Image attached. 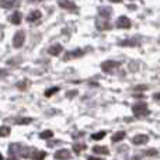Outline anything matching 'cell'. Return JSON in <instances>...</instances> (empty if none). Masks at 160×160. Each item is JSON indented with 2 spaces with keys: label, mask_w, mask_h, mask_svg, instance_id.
<instances>
[{
  "label": "cell",
  "mask_w": 160,
  "mask_h": 160,
  "mask_svg": "<svg viewBox=\"0 0 160 160\" xmlns=\"http://www.w3.org/2000/svg\"><path fill=\"white\" fill-rule=\"evenodd\" d=\"M132 111L136 118H142V117L149 115V108H148V105L145 104V102H138V104H135L132 107Z\"/></svg>",
  "instance_id": "cell-1"
},
{
  "label": "cell",
  "mask_w": 160,
  "mask_h": 160,
  "mask_svg": "<svg viewBox=\"0 0 160 160\" xmlns=\"http://www.w3.org/2000/svg\"><path fill=\"white\" fill-rule=\"evenodd\" d=\"M119 66H121V63L119 62H114V61H105L101 63V69L105 73H114L117 69H119Z\"/></svg>",
  "instance_id": "cell-2"
},
{
  "label": "cell",
  "mask_w": 160,
  "mask_h": 160,
  "mask_svg": "<svg viewBox=\"0 0 160 160\" xmlns=\"http://www.w3.org/2000/svg\"><path fill=\"white\" fill-rule=\"evenodd\" d=\"M24 39H25V34L24 31H17L14 34V38H13V47L14 48H21L24 45Z\"/></svg>",
  "instance_id": "cell-3"
},
{
  "label": "cell",
  "mask_w": 160,
  "mask_h": 160,
  "mask_svg": "<svg viewBox=\"0 0 160 160\" xmlns=\"http://www.w3.org/2000/svg\"><path fill=\"white\" fill-rule=\"evenodd\" d=\"M131 25H132L131 20L128 18V17H125V16L118 17V20H117V27H118V28H122V30H125V28H129Z\"/></svg>",
  "instance_id": "cell-4"
},
{
  "label": "cell",
  "mask_w": 160,
  "mask_h": 160,
  "mask_svg": "<svg viewBox=\"0 0 160 160\" xmlns=\"http://www.w3.org/2000/svg\"><path fill=\"white\" fill-rule=\"evenodd\" d=\"M96 27L98 28L100 31H104V30H110L111 25H110V22H108V20H107V18L98 17V18L96 20Z\"/></svg>",
  "instance_id": "cell-5"
},
{
  "label": "cell",
  "mask_w": 160,
  "mask_h": 160,
  "mask_svg": "<svg viewBox=\"0 0 160 160\" xmlns=\"http://www.w3.org/2000/svg\"><path fill=\"white\" fill-rule=\"evenodd\" d=\"M84 55V51L82 49H76V51H69V52H66V55L63 56V61H69V59H75V58H80V56Z\"/></svg>",
  "instance_id": "cell-6"
},
{
  "label": "cell",
  "mask_w": 160,
  "mask_h": 160,
  "mask_svg": "<svg viewBox=\"0 0 160 160\" xmlns=\"http://www.w3.org/2000/svg\"><path fill=\"white\" fill-rule=\"evenodd\" d=\"M58 4L59 7L65 8V10H70V11L76 10V4L73 2H70V0H58Z\"/></svg>",
  "instance_id": "cell-7"
},
{
  "label": "cell",
  "mask_w": 160,
  "mask_h": 160,
  "mask_svg": "<svg viewBox=\"0 0 160 160\" xmlns=\"http://www.w3.org/2000/svg\"><path fill=\"white\" fill-rule=\"evenodd\" d=\"M98 14H100V17L108 20L111 17V14H112V8H111L110 6H102V7L98 8Z\"/></svg>",
  "instance_id": "cell-8"
},
{
  "label": "cell",
  "mask_w": 160,
  "mask_h": 160,
  "mask_svg": "<svg viewBox=\"0 0 160 160\" xmlns=\"http://www.w3.org/2000/svg\"><path fill=\"white\" fill-rule=\"evenodd\" d=\"M70 156H72V153L68 149H61L55 153V159H58V160H68V159H70Z\"/></svg>",
  "instance_id": "cell-9"
},
{
  "label": "cell",
  "mask_w": 160,
  "mask_h": 160,
  "mask_svg": "<svg viewBox=\"0 0 160 160\" xmlns=\"http://www.w3.org/2000/svg\"><path fill=\"white\" fill-rule=\"evenodd\" d=\"M148 142H149V136L148 135H136V136H133V139H132V143L136 145V146L145 145V143H148Z\"/></svg>",
  "instance_id": "cell-10"
},
{
  "label": "cell",
  "mask_w": 160,
  "mask_h": 160,
  "mask_svg": "<svg viewBox=\"0 0 160 160\" xmlns=\"http://www.w3.org/2000/svg\"><path fill=\"white\" fill-rule=\"evenodd\" d=\"M63 51V48H62L61 44H55V45H51L49 48H48V53L52 56H58L61 55V52Z\"/></svg>",
  "instance_id": "cell-11"
},
{
  "label": "cell",
  "mask_w": 160,
  "mask_h": 160,
  "mask_svg": "<svg viewBox=\"0 0 160 160\" xmlns=\"http://www.w3.org/2000/svg\"><path fill=\"white\" fill-rule=\"evenodd\" d=\"M18 0H0V7L2 8H13L18 6Z\"/></svg>",
  "instance_id": "cell-12"
},
{
  "label": "cell",
  "mask_w": 160,
  "mask_h": 160,
  "mask_svg": "<svg viewBox=\"0 0 160 160\" xmlns=\"http://www.w3.org/2000/svg\"><path fill=\"white\" fill-rule=\"evenodd\" d=\"M41 17H42L41 11H39V10H32V11H31V13L27 16V21H28V22H35V21H38Z\"/></svg>",
  "instance_id": "cell-13"
},
{
  "label": "cell",
  "mask_w": 160,
  "mask_h": 160,
  "mask_svg": "<svg viewBox=\"0 0 160 160\" xmlns=\"http://www.w3.org/2000/svg\"><path fill=\"white\" fill-rule=\"evenodd\" d=\"M21 17H22V14L20 13V11H14V13L11 14L10 17H8V20H10V22H11V24H14V25H18L20 22H21Z\"/></svg>",
  "instance_id": "cell-14"
},
{
  "label": "cell",
  "mask_w": 160,
  "mask_h": 160,
  "mask_svg": "<svg viewBox=\"0 0 160 160\" xmlns=\"http://www.w3.org/2000/svg\"><path fill=\"white\" fill-rule=\"evenodd\" d=\"M45 158H47V153L44 150H37V149L32 150V155H31L32 160H44Z\"/></svg>",
  "instance_id": "cell-15"
},
{
  "label": "cell",
  "mask_w": 160,
  "mask_h": 160,
  "mask_svg": "<svg viewBox=\"0 0 160 160\" xmlns=\"http://www.w3.org/2000/svg\"><path fill=\"white\" fill-rule=\"evenodd\" d=\"M93 152L96 153V155H108L110 150H108L107 146H100V145H96V146L93 148Z\"/></svg>",
  "instance_id": "cell-16"
},
{
  "label": "cell",
  "mask_w": 160,
  "mask_h": 160,
  "mask_svg": "<svg viewBox=\"0 0 160 160\" xmlns=\"http://www.w3.org/2000/svg\"><path fill=\"white\" fill-rule=\"evenodd\" d=\"M22 149V146L20 143H11L10 148H8V153H10V156H14L16 153H20Z\"/></svg>",
  "instance_id": "cell-17"
},
{
  "label": "cell",
  "mask_w": 160,
  "mask_h": 160,
  "mask_svg": "<svg viewBox=\"0 0 160 160\" xmlns=\"http://www.w3.org/2000/svg\"><path fill=\"white\" fill-rule=\"evenodd\" d=\"M124 138H125V132H124V131H119V132L114 133V135H112V138H111V141H112L114 143H117V142L122 141V139H124Z\"/></svg>",
  "instance_id": "cell-18"
},
{
  "label": "cell",
  "mask_w": 160,
  "mask_h": 160,
  "mask_svg": "<svg viewBox=\"0 0 160 160\" xmlns=\"http://www.w3.org/2000/svg\"><path fill=\"white\" fill-rule=\"evenodd\" d=\"M31 121H32L31 118H27V117H22V118H17L14 122H16L17 125H27V124H31Z\"/></svg>",
  "instance_id": "cell-19"
},
{
  "label": "cell",
  "mask_w": 160,
  "mask_h": 160,
  "mask_svg": "<svg viewBox=\"0 0 160 160\" xmlns=\"http://www.w3.org/2000/svg\"><path fill=\"white\" fill-rule=\"evenodd\" d=\"M83 150H86V145L84 143H75L73 145V152L75 153H82Z\"/></svg>",
  "instance_id": "cell-20"
},
{
  "label": "cell",
  "mask_w": 160,
  "mask_h": 160,
  "mask_svg": "<svg viewBox=\"0 0 160 160\" xmlns=\"http://www.w3.org/2000/svg\"><path fill=\"white\" fill-rule=\"evenodd\" d=\"M53 136V132L51 129H47V131H42L41 133H39V138L41 139H51Z\"/></svg>",
  "instance_id": "cell-21"
},
{
  "label": "cell",
  "mask_w": 160,
  "mask_h": 160,
  "mask_svg": "<svg viewBox=\"0 0 160 160\" xmlns=\"http://www.w3.org/2000/svg\"><path fill=\"white\" fill-rule=\"evenodd\" d=\"M105 135H107L105 131H100V132H97V133H93V135H91V139H93V141H100V139H102Z\"/></svg>",
  "instance_id": "cell-22"
},
{
  "label": "cell",
  "mask_w": 160,
  "mask_h": 160,
  "mask_svg": "<svg viewBox=\"0 0 160 160\" xmlns=\"http://www.w3.org/2000/svg\"><path fill=\"white\" fill-rule=\"evenodd\" d=\"M121 47H136L138 45V41H129V39H125V41L119 42Z\"/></svg>",
  "instance_id": "cell-23"
},
{
  "label": "cell",
  "mask_w": 160,
  "mask_h": 160,
  "mask_svg": "<svg viewBox=\"0 0 160 160\" xmlns=\"http://www.w3.org/2000/svg\"><path fill=\"white\" fill-rule=\"evenodd\" d=\"M10 128L8 127H0V136H2V138H6V136H8L10 135Z\"/></svg>",
  "instance_id": "cell-24"
},
{
  "label": "cell",
  "mask_w": 160,
  "mask_h": 160,
  "mask_svg": "<svg viewBox=\"0 0 160 160\" xmlns=\"http://www.w3.org/2000/svg\"><path fill=\"white\" fill-rule=\"evenodd\" d=\"M58 91H59V87H51L45 91V97H51V96H53V94H56Z\"/></svg>",
  "instance_id": "cell-25"
},
{
  "label": "cell",
  "mask_w": 160,
  "mask_h": 160,
  "mask_svg": "<svg viewBox=\"0 0 160 160\" xmlns=\"http://www.w3.org/2000/svg\"><path fill=\"white\" fill-rule=\"evenodd\" d=\"M28 84H30V82H28V80H21V82L17 83V87H18L20 90H25V88L28 87Z\"/></svg>",
  "instance_id": "cell-26"
},
{
  "label": "cell",
  "mask_w": 160,
  "mask_h": 160,
  "mask_svg": "<svg viewBox=\"0 0 160 160\" xmlns=\"http://www.w3.org/2000/svg\"><path fill=\"white\" fill-rule=\"evenodd\" d=\"M146 156H156L158 155V150L156 149H149V150H146V153H145Z\"/></svg>",
  "instance_id": "cell-27"
},
{
  "label": "cell",
  "mask_w": 160,
  "mask_h": 160,
  "mask_svg": "<svg viewBox=\"0 0 160 160\" xmlns=\"http://www.w3.org/2000/svg\"><path fill=\"white\" fill-rule=\"evenodd\" d=\"M6 76H7V72H6V69H0V80L4 79Z\"/></svg>",
  "instance_id": "cell-28"
},
{
  "label": "cell",
  "mask_w": 160,
  "mask_h": 160,
  "mask_svg": "<svg viewBox=\"0 0 160 160\" xmlns=\"http://www.w3.org/2000/svg\"><path fill=\"white\" fill-rule=\"evenodd\" d=\"M146 86H136V87H135V90L136 91H139V90H141V91H143V90H146Z\"/></svg>",
  "instance_id": "cell-29"
},
{
  "label": "cell",
  "mask_w": 160,
  "mask_h": 160,
  "mask_svg": "<svg viewBox=\"0 0 160 160\" xmlns=\"http://www.w3.org/2000/svg\"><path fill=\"white\" fill-rule=\"evenodd\" d=\"M78 94V90H73V91H68V97H75Z\"/></svg>",
  "instance_id": "cell-30"
},
{
  "label": "cell",
  "mask_w": 160,
  "mask_h": 160,
  "mask_svg": "<svg viewBox=\"0 0 160 160\" xmlns=\"http://www.w3.org/2000/svg\"><path fill=\"white\" fill-rule=\"evenodd\" d=\"M87 160H102V159H100V158H94V156H88Z\"/></svg>",
  "instance_id": "cell-31"
},
{
  "label": "cell",
  "mask_w": 160,
  "mask_h": 160,
  "mask_svg": "<svg viewBox=\"0 0 160 160\" xmlns=\"http://www.w3.org/2000/svg\"><path fill=\"white\" fill-rule=\"evenodd\" d=\"M153 97H155V100H159V101H160V93H156Z\"/></svg>",
  "instance_id": "cell-32"
},
{
  "label": "cell",
  "mask_w": 160,
  "mask_h": 160,
  "mask_svg": "<svg viewBox=\"0 0 160 160\" xmlns=\"http://www.w3.org/2000/svg\"><path fill=\"white\" fill-rule=\"evenodd\" d=\"M7 160H17V158H16V156H10Z\"/></svg>",
  "instance_id": "cell-33"
},
{
  "label": "cell",
  "mask_w": 160,
  "mask_h": 160,
  "mask_svg": "<svg viewBox=\"0 0 160 160\" xmlns=\"http://www.w3.org/2000/svg\"><path fill=\"white\" fill-rule=\"evenodd\" d=\"M108 2H111V3H119L121 0H108Z\"/></svg>",
  "instance_id": "cell-34"
},
{
  "label": "cell",
  "mask_w": 160,
  "mask_h": 160,
  "mask_svg": "<svg viewBox=\"0 0 160 160\" xmlns=\"http://www.w3.org/2000/svg\"><path fill=\"white\" fill-rule=\"evenodd\" d=\"M0 160H3V156H2V153H0Z\"/></svg>",
  "instance_id": "cell-35"
}]
</instances>
